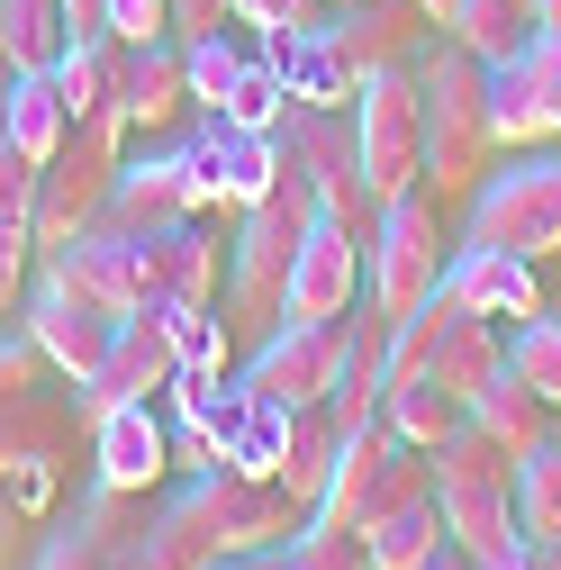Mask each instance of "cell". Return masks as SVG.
Returning <instances> with one entry per match:
<instances>
[{"label": "cell", "instance_id": "cell-2", "mask_svg": "<svg viewBox=\"0 0 561 570\" xmlns=\"http://www.w3.org/2000/svg\"><path fill=\"white\" fill-rule=\"evenodd\" d=\"M416 100H426V181L435 199H471L499 164V136H489V63L462 37H426L407 55Z\"/></svg>", "mask_w": 561, "mask_h": 570}, {"label": "cell", "instance_id": "cell-1", "mask_svg": "<svg viewBox=\"0 0 561 570\" xmlns=\"http://www.w3.org/2000/svg\"><path fill=\"white\" fill-rule=\"evenodd\" d=\"M291 525H299V508H291V489H280V480H254L236 462H208V471H190L155 508V552L173 570H208V561H227V552L280 543Z\"/></svg>", "mask_w": 561, "mask_h": 570}, {"label": "cell", "instance_id": "cell-55", "mask_svg": "<svg viewBox=\"0 0 561 570\" xmlns=\"http://www.w3.org/2000/svg\"><path fill=\"white\" fill-rule=\"evenodd\" d=\"M525 552H534V561H543V570H561V543H525Z\"/></svg>", "mask_w": 561, "mask_h": 570}, {"label": "cell", "instance_id": "cell-53", "mask_svg": "<svg viewBox=\"0 0 561 570\" xmlns=\"http://www.w3.org/2000/svg\"><path fill=\"white\" fill-rule=\"evenodd\" d=\"M0 155H19L10 146V63H0Z\"/></svg>", "mask_w": 561, "mask_h": 570}, {"label": "cell", "instance_id": "cell-45", "mask_svg": "<svg viewBox=\"0 0 561 570\" xmlns=\"http://www.w3.org/2000/svg\"><path fill=\"white\" fill-rule=\"evenodd\" d=\"M37 381H55L46 353H37V335L28 326H0V390H37Z\"/></svg>", "mask_w": 561, "mask_h": 570}, {"label": "cell", "instance_id": "cell-5", "mask_svg": "<svg viewBox=\"0 0 561 570\" xmlns=\"http://www.w3.org/2000/svg\"><path fill=\"white\" fill-rule=\"evenodd\" d=\"M73 407L46 381L37 390H0V534H19L55 508L63 489V444H73Z\"/></svg>", "mask_w": 561, "mask_h": 570}, {"label": "cell", "instance_id": "cell-49", "mask_svg": "<svg viewBox=\"0 0 561 570\" xmlns=\"http://www.w3.org/2000/svg\"><path fill=\"white\" fill-rule=\"evenodd\" d=\"M109 570H173V561L155 552V525H136V534H127V543L109 552Z\"/></svg>", "mask_w": 561, "mask_h": 570}, {"label": "cell", "instance_id": "cell-50", "mask_svg": "<svg viewBox=\"0 0 561 570\" xmlns=\"http://www.w3.org/2000/svg\"><path fill=\"white\" fill-rule=\"evenodd\" d=\"M416 570H489V561H471V552H462V543H453V534H444V543H435V552H426V561H416Z\"/></svg>", "mask_w": 561, "mask_h": 570}, {"label": "cell", "instance_id": "cell-6", "mask_svg": "<svg viewBox=\"0 0 561 570\" xmlns=\"http://www.w3.org/2000/svg\"><path fill=\"white\" fill-rule=\"evenodd\" d=\"M444 272V199L435 181H407L398 199L372 208V245H363V299L381 317H407Z\"/></svg>", "mask_w": 561, "mask_h": 570}, {"label": "cell", "instance_id": "cell-29", "mask_svg": "<svg viewBox=\"0 0 561 570\" xmlns=\"http://www.w3.org/2000/svg\"><path fill=\"white\" fill-rule=\"evenodd\" d=\"M516 534L525 543H561V425L516 462Z\"/></svg>", "mask_w": 561, "mask_h": 570}, {"label": "cell", "instance_id": "cell-36", "mask_svg": "<svg viewBox=\"0 0 561 570\" xmlns=\"http://www.w3.org/2000/svg\"><path fill=\"white\" fill-rule=\"evenodd\" d=\"M508 372L561 416V326L552 317H525V326H508Z\"/></svg>", "mask_w": 561, "mask_h": 570}, {"label": "cell", "instance_id": "cell-28", "mask_svg": "<svg viewBox=\"0 0 561 570\" xmlns=\"http://www.w3.org/2000/svg\"><path fill=\"white\" fill-rule=\"evenodd\" d=\"M63 136H73V118H63L55 73H10V146H19L28 164H46Z\"/></svg>", "mask_w": 561, "mask_h": 570}, {"label": "cell", "instance_id": "cell-35", "mask_svg": "<svg viewBox=\"0 0 561 570\" xmlns=\"http://www.w3.org/2000/svg\"><path fill=\"white\" fill-rule=\"evenodd\" d=\"M280 109H291V82H280L263 55H245V73L227 82L218 118H227V127H245V136H272V127H280Z\"/></svg>", "mask_w": 561, "mask_h": 570}, {"label": "cell", "instance_id": "cell-19", "mask_svg": "<svg viewBox=\"0 0 561 570\" xmlns=\"http://www.w3.org/2000/svg\"><path fill=\"white\" fill-rule=\"evenodd\" d=\"M46 254V272L37 281H55V291H73V299H91L100 317H127L136 308V245L118 236V227H82V236H63V245H37Z\"/></svg>", "mask_w": 561, "mask_h": 570}, {"label": "cell", "instance_id": "cell-48", "mask_svg": "<svg viewBox=\"0 0 561 570\" xmlns=\"http://www.w3.org/2000/svg\"><path fill=\"white\" fill-rule=\"evenodd\" d=\"M63 37H73V46L109 37V0H63Z\"/></svg>", "mask_w": 561, "mask_h": 570}, {"label": "cell", "instance_id": "cell-26", "mask_svg": "<svg viewBox=\"0 0 561 570\" xmlns=\"http://www.w3.org/2000/svg\"><path fill=\"white\" fill-rule=\"evenodd\" d=\"M471 425H480L489 444H508V453L525 462V453H534V444L552 435V407H543V399H534V390H525V381H516V372L499 363V381H489V390L471 399Z\"/></svg>", "mask_w": 561, "mask_h": 570}, {"label": "cell", "instance_id": "cell-3", "mask_svg": "<svg viewBox=\"0 0 561 570\" xmlns=\"http://www.w3.org/2000/svg\"><path fill=\"white\" fill-rule=\"evenodd\" d=\"M308 218H317V190L299 181V173H280L245 218H236V245H227V326L245 335V344H263L280 317H291V254H299V236H308Z\"/></svg>", "mask_w": 561, "mask_h": 570}, {"label": "cell", "instance_id": "cell-14", "mask_svg": "<svg viewBox=\"0 0 561 570\" xmlns=\"http://www.w3.org/2000/svg\"><path fill=\"white\" fill-rule=\"evenodd\" d=\"M435 291H444L453 308H471V317H508V326H525V317H543V263L462 236V245L444 254V272H435Z\"/></svg>", "mask_w": 561, "mask_h": 570}, {"label": "cell", "instance_id": "cell-32", "mask_svg": "<svg viewBox=\"0 0 561 570\" xmlns=\"http://www.w3.org/2000/svg\"><path fill=\"white\" fill-rule=\"evenodd\" d=\"M435 543H444V508H435V498H416V508H398V517H381V525L363 534L372 570H416Z\"/></svg>", "mask_w": 561, "mask_h": 570}, {"label": "cell", "instance_id": "cell-54", "mask_svg": "<svg viewBox=\"0 0 561 570\" xmlns=\"http://www.w3.org/2000/svg\"><path fill=\"white\" fill-rule=\"evenodd\" d=\"M489 570H543V561H534V552H525V543H516V552H508V561H489Z\"/></svg>", "mask_w": 561, "mask_h": 570}, {"label": "cell", "instance_id": "cell-46", "mask_svg": "<svg viewBox=\"0 0 561 570\" xmlns=\"http://www.w3.org/2000/svg\"><path fill=\"white\" fill-rule=\"evenodd\" d=\"M28 236H10V227H0V317H19V299H28Z\"/></svg>", "mask_w": 561, "mask_h": 570}, {"label": "cell", "instance_id": "cell-12", "mask_svg": "<svg viewBox=\"0 0 561 570\" xmlns=\"http://www.w3.org/2000/svg\"><path fill=\"white\" fill-rule=\"evenodd\" d=\"M335 372H344V317H280V326L245 353L236 381H245L254 399H272V407H326Z\"/></svg>", "mask_w": 561, "mask_h": 570}, {"label": "cell", "instance_id": "cell-31", "mask_svg": "<svg viewBox=\"0 0 561 570\" xmlns=\"http://www.w3.org/2000/svg\"><path fill=\"white\" fill-rule=\"evenodd\" d=\"M489 136H499V155H525V146H552V127L525 91L516 63H489Z\"/></svg>", "mask_w": 561, "mask_h": 570}, {"label": "cell", "instance_id": "cell-7", "mask_svg": "<svg viewBox=\"0 0 561 570\" xmlns=\"http://www.w3.org/2000/svg\"><path fill=\"white\" fill-rule=\"evenodd\" d=\"M499 363H508L499 317H471V308H453L444 291H426L407 317H390V372H435L462 407L499 381Z\"/></svg>", "mask_w": 561, "mask_h": 570}, {"label": "cell", "instance_id": "cell-37", "mask_svg": "<svg viewBox=\"0 0 561 570\" xmlns=\"http://www.w3.org/2000/svg\"><path fill=\"white\" fill-rule=\"evenodd\" d=\"M227 146H236V127L218 109H199V127L181 136V164H190V199L199 208H227Z\"/></svg>", "mask_w": 561, "mask_h": 570}, {"label": "cell", "instance_id": "cell-51", "mask_svg": "<svg viewBox=\"0 0 561 570\" xmlns=\"http://www.w3.org/2000/svg\"><path fill=\"white\" fill-rule=\"evenodd\" d=\"M208 570H280V543H263V552H227V561H208Z\"/></svg>", "mask_w": 561, "mask_h": 570}, {"label": "cell", "instance_id": "cell-15", "mask_svg": "<svg viewBox=\"0 0 561 570\" xmlns=\"http://www.w3.org/2000/svg\"><path fill=\"white\" fill-rule=\"evenodd\" d=\"M146 299H190V308H218L227 299V245L208 236L199 218L164 227V236H136V308Z\"/></svg>", "mask_w": 561, "mask_h": 570}, {"label": "cell", "instance_id": "cell-44", "mask_svg": "<svg viewBox=\"0 0 561 570\" xmlns=\"http://www.w3.org/2000/svg\"><path fill=\"white\" fill-rule=\"evenodd\" d=\"M317 10H326V0H227V19L236 28H317Z\"/></svg>", "mask_w": 561, "mask_h": 570}, {"label": "cell", "instance_id": "cell-42", "mask_svg": "<svg viewBox=\"0 0 561 570\" xmlns=\"http://www.w3.org/2000/svg\"><path fill=\"white\" fill-rule=\"evenodd\" d=\"M0 227L37 245V164L28 155H0Z\"/></svg>", "mask_w": 561, "mask_h": 570}, {"label": "cell", "instance_id": "cell-56", "mask_svg": "<svg viewBox=\"0 0 561 570\" xmlns=\"http://www.w3.org/2000/svg\"><path fill=\"white\" fill-rule=\"evenodd\" d=\"M280 570H291V561H280Z\"/></svg>", "mask_w": 561, "mask_h": 570}, {"label": "cell", "instance_id": "cell-39", "mask_svg": "<svg viewBox=\"0 0 561 570\" xmlns=\"http://www.w3.org/2000/svg\"><path fill=\"white\" fill-rule=\"evenodd\" d=\"M280 173H291V164H280V146H272V136H245V127H236V146H227V208L245 218V208H254Z\"/></svg>", "mask_w": 561, "mask_h": 570}, {"label": "cell", "instance_id": "cell-24", "mask_svg": "<svg viewBox=\"0 0 561 570\" xmlns=\"http://www.w3.org/2000/svg\"><path fill=\"white\" fill-rule=\"evenodd\" d=\"M462 399L435 381V372H390V399H381V425H390V435L398 444H416V453H435L444 435H462Z\"/></svg>", "mask_w": 561, "mask_h": 570}, {"label": "cell", "instance_id": "cell-11", "mask_svg": "<svg viewBox=\"0 0 561 570\" xmlns=\"http://www.w3.org/2000/svg\"><path fill=\"white\" fill-rule=\"evenodd\" d=\"M272 146H280V164L317 190L326 218L372 227L381 199L363 190V164H354V109H308V100H291V109H280V127H272Z\"/></svg>", "mask_w": 561, "mask_h": 570}, {"label": "cell", "instance_id": "cell-40", "mask_svg": "<svg viewBox=\"0 0 561 570\" xmlns=\"http://www.w3.org/2000/svg\"><path fill=\"white\" fill-rule=\"evenodd\" d=\"M280 453H291V407H272V399H254V416H245V435H236V471H254V480H280Z\"/></svg>", "mask_w": 561, "mask_h": 570}, {"label": "cell", "instance_id": "cell-38", "mask_svg": "<svg viewBox=\"0 0 561 570\" xmlns=\"http://www.w3.org/2000/svg\"><path fill=\"white\" fill-rule=\"evenodd\" d=\"M181 73H190V109H218L227 82L245 73V46L227 28H208V37H181Z\"/></svg>", "mask_w": 561, "mask_h": 570}, {"label": "cell", "instance_id": "cell-20", "mask_svg": "<svg viewBox=\"0 0 561 570\" xmlns=\"http://www.w3.org/2000/svg\"><path fill=\"white\" fill-rule=\"evenodd\" d=\"M19 326L37 335V353H46V372H55V381H91V372H100V353H109V335H118V317H100L91 299L55 291V281H37V291L19 299Z\"/></svg>", "mask_w": 561, "mask_h": 570}, {"label": "cell", "instance_id": "cell-17", "mask_svg": "<svg viewBox=\"0 0 561 570\" xmlns=\"http://www.w3.org/2000/svg\"><path fill=\"white\" fill-rule=\"evenodd\" d=\"M181 218H199L181 146H164V155H127L118 181H109V199H100V227H118V236L136 245V236H164V227H181Z\"/></svg>", "mask_w": 561, "mask_h": 570}, {"label": "cell", "instance_id": "cell-23", "mask_svg": "<svg viewBox=\"0 0 561 570\" xmlns=\"http://www.w3.org/2000/svg\"><path fill=\"white\" fill-rule=\"evenodd\" d=\"M190 109V73H181V37H155V46H118V118L127 136H155Z\"/></svg>", "mask_w": 561, "mask_h": 570}, {"label": "cell", "instance_id": "cell-25", "mask_svg": "<svg viewBox=\"0 0 561 570\" xmlns=\"http://www.w3.org/2000/svg\"><path fill=\"white\" fill-rule=\"evenodd\" d=\"M335 453H344V425H335L326 407H291V453H280V489H291V508H299V517L326 498Z\"/></svg>", "mask_w": 561, "mask_h": 570}, {"label": "cell", "instance_id": "cell-18", "mask_svg": "<svg viewBox=\"0 0 561 570\" xmlns=\"http://www.w3.org/2000/svg\"><path fill=\"white\" fill-rule=\"evenodd\" d=\"M164 471H173V425L155 416V399L91 416V480H100V489L155 498V489H164Z\"/></svg>", "mask_w": 561, "mask_h": 570}, {"label": "cell", "instance_id": "cell-22", "mask_svg": "<svg viewBox=\"0 0 561 570\" xmlns=\"http://www.w3.org/2000/svg\"><path fill=\"white\" fill-rule=\"evenodd\" d=\"M280 82H291V100H308V109H354V91H363V73L335 55V37L326 28H263V46H254Z\"/></svg>", "mask_w": 561, "mask_h": 570}, {"label": "cell", "instance_id": "cell-4", "mask_svg": "<svg viewBox=\"0 0 561 570\" xmlns=\"http://www.w3.org/2000/svg\"><path fill=\"white\" fill-rule=\"evenodd\" d=\"M435 508H444V534L471 561H508L525 543L516 534V453L489 444L471 416H462V435L435 444Z\"/></svg>", "mask_w": 561, "mask_h": 570}, {"label": "cell", "instance_id": "cell-9", "mask_svg": "<svg viewBox=\"0 0 561 570\" xmlns=\"http://www.w3.org/2000/svg\"><path fill=\"white\" fill-rule=\"evenodd\" d=\"M127 164V118L100 109V118H73V136L37 164V245H63L100 218V199Z\"/></svg>", "mask_w": 561, "mask_h": 570}, {"label": "cell", "instance_id": "cell-16", "mask_svg": "<svg viewBox=\"0 0 561 570\" xmlns=\"http://www.w3.org/2000/svg\"><path fill=\"white\" fill-rule=\"evenodd\" d=\"M363 245L372 227H344V218H308L299 254H291V317H344L363 299Z\"/></svg>", "mask_w": 561, "mask_h": 570}, {"label": "cell", "instance_id": "cell-13", "mask_svg": "<svg viewBox=\"0 0 561 570\" xmlns=\"http://www.w3.org/2000/svg\"><path fill=\"white\" fill-rule=\"evenodd\" d=\"M173 372H181L173 317H164V308H127V317H118V335H109V353H100V372H91V381H73V416L91 425V416H109V407L164 399V390H173Z\"/></svg>", "mask_w": 561, "mask_h": 570}, {"label": "cell", "instance_id": "cell-21", "mask_svg": "<svg viewBox=\"0 0 561 570\" xmlns=\"http://www.w3.org/2000/svg\"><path fill=\"white\" fill-rule=\"evenodd\" d=\"M326 37H335V55L354 63V73L372 82V73H390V63H407L416 46H426L435 28L416 19V0H344V19H317Z\"/></svg>", "mask_w": 561, "mask_h": 570}, {"label": "cell", "instance_id": "cell-8", "mask_svg": "<svg viewBox=\"0 0 561 570\" xmlns=\"http://www.w3.org/2000/svg\"><path fill=\"white\" fill-rule=\"evenodd\" d=\"M471 245H508L525 263H552L561 254V155L525 146V155H499L489 181L471 190Z\"/></svg>", "mask_w": 561, "mask_h": 570}, {"label": "cell", "instance_id": "cell-52", "mask_svg": "<svg viewBox=\"0 0 561 570\" xmlns=\"http://www.w3.org/2000/svg\"><path fill=\"white\" fill-rule=\"evenodd\" d=\"M534 10V37H561V0H525Z\"/></svg>", "mask_w": 561, "mask_h": 570}, {"label": "cell", "instance_id": "cell-27", "mask_svg": "<svg viewBox=\"0 0 561 570\" xmlns=\"http://www.w3.org/2000/svg\"><path fill=\"white\" fill-rule=\"evenodd\" d=\"M63 46H73L63 37V0H0V63L10 73H55Z\"/></svg>", "mask_w": 561, "mask_h": 570}, {"label": "cell", "instance_id": "cell-57", "mask_svg": "<svg viewBox=\"0 0 561 570\" xmlns=\"http://www.w3.org/2000/svg\"><path fill=\"white\" fill-rule=\"evenodd\" d=\"M335 10H344V0H335Z\"/></svg>", "mask_w": 561, "mask_h": 570}, {"label": "cell", "instance_id": "cell-33", "mask_svg": "<svg viewBox=\"0 0 561 570\" xmlns=\"http://www.w3.org/2000/svg\"><path fill=\"white\" fill-rule=\"evenodd\" d=\"M444 37H462L480 63H508V55L534 37V10H525V0H462V19H453Z\"/></svg>", "mask_w": 561, "mask_h": 570}, {"label": "cell", "instance_id": "cell-34", "mask_svg": "<svg viewBox=\"0 0 561 570\" xmlns=\"http://www.w3.org/2000/svg\"><path fill=\"white\" fill-rule=\"evenodd\" d=\"M280 561L291 570H372V552H363V534L354 525H335V517H299L291 534H280Z\"/></svg>", "mask_w": 561, "mask_h": 570}, {"label": "cell", "instance_id": "cell-10", "mask_svg": "<svg viewBox=\"0 0 561 570\" xmlns=\"http://www.w3.org/2000/svg\"><path fill=\"white\" fill-rule=\"evenodd\" d=\"M354 164L372 199H398L407 181H426V100H416L407 63H390L354 91Z\"/></svg>", "mask_w": 561, "mask_h": 570}, {"label": "cell", "instance_id": "cell-30", "mask_svg": "<svg viewBox=\"0 0 561 570\" xmlns=\"http://www.w3.org/2000/svg\"><path fill=\"white\" fill-rule=\"evenodd\" d=\"M173 317V344H181V372H236V326L227 308H190V299H146Z\"/></svg>", "mask_w": 561, "mask_h": 570}, {"label": "cell", "instance_id": "cell-41", "mask_svg": "<svg viewBox=\"0 0 561 570\" xmlns=\"http://www.w3.org/2000/svg\"><path fill=\"white\" fill-rule=\"evenodd\" d=\"M516 73H525V91H534V109H543V127L561 136V37H525L516 55Z\"/></svg>", "mask_w": 561, "mask_h": 570}, {"label": "cell", "instance_id": "cell-43", "mask_svg": "<svg viewBox=\"0 0 561 570\" xmlns=\"http://www.w3.org/2000/svg\"><path fill=\"white\" fill-rule=\"evenodd\" d=\"M109 37H118V46H155V37H173V0H109Z\"/></svg>", "mask_w": 561, "mask_h": 570}, {"label": "cell", "instance_id": "cell-47", "mask_svg": "<svg viewBox=\"0 0 561 570\" xmlns=\"http://www.w3.org/2000/svg\"><path fill=\"white\" fill-rule=\"evenodd\" d=\"M208 28H236L227 0H173V37H208Z\"/></svg>", "mask_w": 561, "mask_h": 570}]
</instances>
